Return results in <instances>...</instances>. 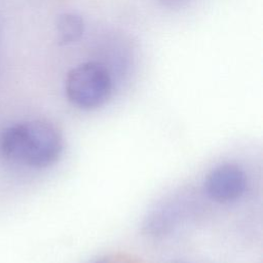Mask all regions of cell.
<instances>
[{
    "instance_id": "obj_1",
    "label": "cell",
    "mask_w": 263,
    "mask_h": 263,
    "mask_svg": "<svg viewBox=\"0 0 263 263\" xmlns=\"http://www.w3.org/2000/svg\"><path fill=\"white\" fill-rule=\"evenodd\" d=\"M63 140L51 122L34 119L15 123L0 135V154L7 160L34 168H44L60 157Z\"/></svg>"
},
{
    "instance_id": "obj_2",
    "label": "cell",
    "mask_w": 263,
    "mask_h": 263,
    "mask_svg": "<svg viewBox=\"0 0 263 263\" xmlns=\"http://www.w3.org/2000/svg\"><path fill=\"white\" fill-rule=\"evenodd\" d=\"M113 81L108 68L97 61L73 67L65 80V92L70 103L82 110H93L108 102Z\"/></svg>"
},
{
    "instance_id": "obj_3",
    "label": "cell",
    "mask_w": 263,
    "mask_h": 263,
    "mask_svg": "<svg viewBox=\"0 0 263 263\" xmlns=\"http://www.w3.org/2000/svg\"><path fill=\"white\" fill-rule=\"evenodd\" d=\"M205 192L218 202H230L239 198L247 188V176L237 164L224 163L213 168L204 182Z\"/></svg>"
},
{
    "instance_id": "obj_4",
    "label": "cell",
    "mask_w": 263,
    "mask_h": 263,
    "mask_svg": "<svg viewBox=\"0 0 263 263\" xmlns=\"http://www.w3.org/2000/svg\"><path fill=\"white\" fill-rule=\"evenodd\" d=\"M186 196H176L155 208L146 218L144 228L149 235L162 236L168 233L189 211Z\"/></svg>"
},
{
    "instance_id": "obj_5",
    "label": "cell",
    "mask_w": 263,
    "mask_h": 263,
    "mask_svg": "<svg viewBox=\"0 0 263 263\" xmlns=\"http://www.w3.org/2000/svg\"><path fill=\"white\" fill-rule=\"evenodd\" d=\"M57 41L60 45L77 42L84 33V21L75 12H63L55 21Z\"/></svg>"
},
{
    "instance_id": "obj_6",
    "label": "cell",
    "mask_w": 263,
    "mask_h": 263,
    "mask_svg": "<svg viewBox=\"0 0 263 263\" xmlns=\"http://www.w3.org/2000/svg\"><path fill=\"white\" fill-rule=\"evenodd\" d=\"M159 1L167 7L176 8V7H181L185 5L189 0H159Z\"/></svg>"
},
{
    "instance_id": "obj_7",
    "label": "cell",
    "mask_w": 263,
    "mask_h": 263,
    "mask_svg": "<svg viewBox=\"0 0 263 263\" xmlns=\"http://www.w3.org/2000/svg\"><path fill=\"white\" fill-rule=\"evenodd\" d=\"M109 261L108 260H106V259H100V260H97V261H95V262H92V263H108Z\"/></svg>"
}]
</instances>
